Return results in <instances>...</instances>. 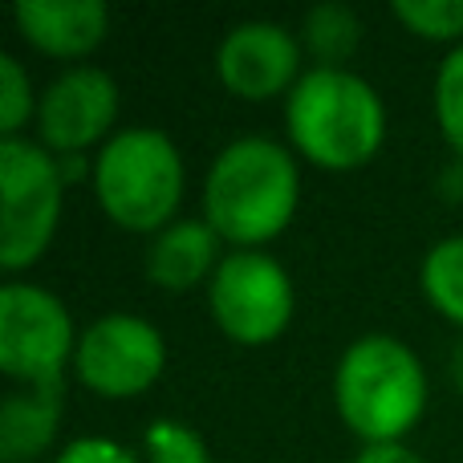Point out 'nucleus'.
Instances as JSON below:
<instances>
[{
  "instance_id": "obj_14",
  "label": "nucleus",
  "mask_w": 463,
  "mask_h": 463,
  "mask_svg": "<svg viewBox=\"0 0 463 463\" xmlns=\"http://www.w3.org/2000/svg\"><path fill=\"white\" fill-rule=\"evenodd\" d=\"M305 41L326 70H342V61L362 41V24L345 5H317L305 16Z\"/></svg>"
},
{
  "instance_id": "obj_1",
  "label": "nucleus",
  "mask_w": 463,
  "mask_h": 463,
  "mask_svg": "<svg viewBox=\"0 0 463 463\" xmlns=\"http://www.w3.org/2000/svg\"><path fill=\"white\" fill-rule=\"evenodd\" d=\"M297 192L301 175L285 146L272 138H240L212 163L203 184V212L216 236L252 248L288 228Z\"/></svg>"
},
{
  "instance_id": "obj_18",
  "label": "nucleus",
  "mask_w": 463,
  "mask_h": 463,
  "mask_svg": "<svg viewBox=\"0 0 463 463\" xmlns=\"http://www.w3.org/2000/svg\"><path fill=\"white\" fill-rule=\"evenodd\" d=\"M435 114H439L443 138L463 155V45L448 53L439 78H435Z\"/></svg>"
},
{
  "instance_id": "obj_4",
  "label": "nucleus",
  "mask_w": 463,
  "mask_h": 463,
  "mask_svg": "<svg viewBox=\"0 0 463 463\" xmlns=\"http://www.w3.org/2000/svg\"><path fill=\"white\" fill-rule=\"evenodd\" d=\"M94 187L106 216L118 228L155 232L179 208L184 163L163 130L130 127L102 146L94 163Z\"/></svg>"
},
{
  "instance_id": "obj_2",
  "label": "nucleus",
  "mask_w": 463,
  "mask_h": 463,
  "mask_svg": "<svg viewBox=\"0 0 463 463\" xmlns=\"http://www.w3.org/2000/svg\"><path fill=\"white\" fill-rule=\"evenodd\" d=\"M288 138L309 163L326 171H354L383 146L386 110L370 81L350 70H317L301 73L288 90L285 106Z\"/></svg>"
},
{
  "instance_id": "obj_10",
  "label": "nucleus",
  "mask_w": 463,
  "mask_h": 463,
  "mask_svg": "<svg viewBox=\"0 0 463 463\" xmlns=\"http://www.w3.org/2000/svg\"><path fill=\"white\" fill-rule=\"evenodd\" d=\"M114 118H118V86L110 73L94 70V65L61 73L37 106L41 138L61 155L94 146L98 138H106Z\"/></svg>"
},
{
  "instance_id": "obj_6",
  "label": "nucleus",
  "mask_w": 463,
  "mask_h": 463,
  "mask_svg": "<svg viewBox=\"0 0 463 463\" xmlns=\"http://www.w3.org/2000/svg\"><path fill=\"white\" fill-rule=\"evenodd\" d=\"M73 345V321L53 293L37 285L0 288V370L13 383L53 386Z\"/></svg>"
},
{
  "instance_id": "obj_17",
  "label": "nucleus",
  "mask_w": 463,
  "mask_h": 463,
  "mask_svg": "<svg viewBox=\"0 0 463 463\" xmlns=\"http://www.w3.org/2000/svg\"><path fill=\"white\" fill-rule=\"evenodd\" d=\"M146 459L151 463H212L208 443L192 431V427L175 423V419H159L146 427Z\"/></svg>"
},
{
  "instance_id": "obj_5",
  "label": "nucleus",
  "mask_w": 463,
  "mask_h": 463,
  "mask_svg": "<svg viewBox=\"0 0 463 463\" xmlns=\"http://www.w3.org/2000/svg\"><path fill=\"white\" fill-rule=\"evenodd\" d=\"M0 264L21 272L49 248L61 220V167L24 138L0 143Z\"/></svg>"
},
{
  "instance_id": "obj_8",
  "label": "nucleus",
  "mask_w": 463,
  "mask_h": 463,
  "mask_svg": "<svg viewBox=\"0 0 463 463\" xmlns=\"http://www.w3.org/2000/svg\"><path fill=\"white\" fill-rule=\"evenodd\" d=\"M163 362H167V345L159 329L135 313L98 317L81 334L78 354H73L78 378L102 399H135L151 391L155 378L163 374Z\"/></svg>"
},
{
  "instance_id": "obj_3",
  "label": "nucleus",
  "mask_w": 463,
  "mask_h": 463,
  "mask_svg": "<svg viewBox=\"0 0 463 463\" xmlns=\"http://www.w3.org/2000/svg\"><path fill=\"white\" fill-rule=\"evenodd\" d=\"M337 411L366 443H399L423 419L427 374L394 337H362L337 362Z\"/></svg>"
},
{
  "instance_id": "obj_12",
  "label": "nucleus",
  "mask_w": 463,
  "mask_h": 463,
  "mask_svg": "<svg viewBox=\"0 0 463 463\" xmlns=\"http://www.w3.org/2000/svg\"><path fill=\"white\" fill-rule=\"evenodd\" d=\"M220 252V236L212 232V224H195V220H179L167 224L155 236L151 256H146V272L155 285H163L167 293H187L192 285H200L216 264Z\"/></svg>"
},
{
  "instance_id": "obj_15",
  "label": "nucleus",
  "mask_w": 463,
  "mask_h": 463,
  "mask_svg": "<svg viewBox=\"0 0 463 463\" xmlns=\"http://www.w3.org/2000/svg\"><path fill=\"white\" fill-rule=\"evenodd\" d=\"M423 293L431 305L463 326V236H451L435 244L423 260Z\"/></svg>"
},
{
  "instance_id": "obj_7",
  "label": "nucleus",
  "mask_w": 463,
  "mask_h": 463,
  "mask_svg": "<svg viewBox=\"0 0 463 463\" xmlns=\"http://www.w3.org/2000/svg\"><path fill=\"white\" fill-rule=\"evenodd\" d=\"M212 313L232 342L264 345L293 317V280L272 256L236 252L212 272Z\"/></svg>"
},
{
  "instance_id": "obj_19",
  "label": "nucleus",
  "mask_w": 463,
  "mask_h": 463,
  "mask_svg": "<svg viewBox=\"0 0 463 463\" xmlns=\"http://www.w3.org/2000/svg\"><path fill=\"white\" fill-rule=\"evenodd\" d=\"M33 114V86L24 78L21 61L8 53H0V130L5 138H16V130L24 127V118Z\"/></svg>"
},
{
  "instance_id": "obj_16",
  "label": "nucleus",
  "mask_w": 463,
  "mask_h": 463,
  "mask_svg": "<svg viewBox=\"0 0 463 463\" xmlns=\"http://www.w3.org/2000/svg\"><path fill=\"white\" fill-rule=\"evenodd\" d=\"M394 16L427 41L463 37V0H394Z\"/></svg>"
},
{
  "instance_id": "obj_21",
  "label": "nucleus",
  "mask_w": 463,
  "mask_h": 463,
  "mask_svg": "<svg viewBox=\"0 0 463 463\" xmlns=\"http://www.w3.org/2000/svg\"><path fill=\"white\" fill-rule=\"evenodd\" d=\"M358 463H423V459L411 448H402V443H366Z\"/></svg>"
},
{
  "instance_id": "obj_20",
  "label": "nucleus",
  "mask_w": 463,
  "mask_h": 463,
  "mask_svg": "<svg viewBox=\"0 0 463 463\" xmlns=\"http://www.w3.org/2000/svg\"><path fill=\"white\" fill-rule=\"evenodd\" d=\"M53 463H138V459L114 439H73Z\"/></svg>"
},
{
  "instance_id": "obj_9",
  "label": "nucleus",
  "mask_w": 463,
  "mask_h": 463,
  "mask_svg": "<svg viewBox=\"0 0 463 463\" xmlns=\"http://www.w3.org/2000/svg\"><path fill=\"white\" fill-rule=\"evenodd\" d=\"M301 70V49L293 33L272 21H244L220 41L216 73L220 81L244 102H264L293 90Z\"/></svg>"
},
{
  "instance_id": "obj_22",
  "label": "nucleus",
  "mask_w": 463,
  "mask_h": 463,
  "mask_svg": "<svg viewBox=\"0 0 463 463\" xmlns=\"http://www.w3.org/2000/svg\"><path fill=\"white\" fill-rule=\"evenodd\" d=\"M451 378L463 386V345H459V354H456V362H451Z\"/></svg>"
},
{
  "instance_id": "obj_11",
  "label": "nucleus",
  "mask_w": 463,
  "mask_h": 463,
  "mask_svg": "<svg viewBox=\"0 0 463 463\" xmlns=\"http://www.w3.org/2000/svg\"><path fill=\"white\" fill-rule=\"evenodd\" d=\"M13 16L21 37L49 57H86L110 24L102 0H21Z\"/></svg>"
},
{
  "instance_id": "obj_13",
  "label": "nucleus",
  "mask_w": 463,
  "mask_h": 463,
  "mask_svg": "<svg viewBox=\"0 0 463 463\" xmlns=\"http://www.w3.org/2000/svg\"><path fill=\"white\" fill-rule=\"evenodd\" d=\"M61 419V383L33 386L0 407V463H33L53 443Z\"/></svg>"
}]
</instances>
